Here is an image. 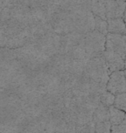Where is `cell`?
<instances>
[{
	"label": "cell",
	"mask_w": 126,
	"mask_h": 133,
	"mask_svg": "<svg viewBox=\"0 0 126 133\" xmlns=\"http://www.w3.org/2000/svg\"><path fill=\"white\" fill-rule=\"evenodd\" d=\"M102 56L111 73L122 70L126 56V35L108 33Z\"/></svg>",
	"instance_id": "cell-1"
},
{
	"label": "cell",
	"mask_w": 126,
	"mask_h": 133,
	"mask_svg": "<svg viewBox=\"0 0 126 133\" xmlns=\"http://www.w3.org/2000/svg\"><path fill=\"white\" fill-rule=\"evenodd\" d=\"M105 35L96 30H93L84 34L81 40V44L85 49L87 55H90L92 57H93L103 54V51L105 49Z\"/></svg>",
	"instance_id": "cell-2"
},
{
	"label": "cell",
	"mask_w": 126,
	"mask_h": 133,
	"mask_svg": "<svg viewBox=\"0 0 126 133\" xmlns=\"http://www.w3.org/2000/svg\"><path fill=\"white\" fill-rule=\"evenodd\" d=\"M106 90L114 95L126 92V78L123 70L111 73L106 84Z\"/></svg>",
	"instance_id": "cell-3"
},
{
	"label": "cell",
	"mask_w": 126,
	"mask_h": 133,
	"mask_svg": "<svg viewBox=\"0 0 126 133\" xmlns=\"http://www.w3.org/2000/svg\"><path fill=\"white\" fill-rule=\"evenodd\" d=\"M106 18L122 17L126 9L125 0H105Z\"/></svg>",
	"instance_id": "cell-4"
},
{
	"label": "cell",
	"mask_w": 126,
	"mask_h": 133,
	"mask_svg": "<svg viewBox=\"0 0 126 133\" xmlns=\"http://www.w3.org/2000/svg\"><path fill=\"white\" fill-rule=\"evenodd\" d=\"M107 29L108 33L126 35V26L122 17L107 19Z\"/></svg>",
	"instance_id": "cell-5"
},
{
	"label": "cell",
	"mask_w": 126,
	"mask_h": 133,
	"mask_svg": "<svg viewBox=\"0 0 126 133\" xmlns=\"http://www.w3.org/2000/svg\"><path fill=\"white\" fill-rule=\"evenodd\" d=\"M110 120V112L109 107H106L105 105L98 103L94 112L93 114V121L94 124L99 123V122H104Z\"/></svg>",
	"instance_id": "cell-6"
},
{
	"label": "cell",
	"mask_w": 126,
	"mask_h": 133,
	"mask_svg": "<svg viewBox=\"0 0 126 133\" xmlns=\"http://www.w3.org/2000/svg\"><path fill=\"white\" fill-rule=\"evenodd\" d=\"M90 10L94 16L107 20V18H106L105 0H91Z\"/></svg>",
	"instance_id": "cell-7"
},
{
	"label": "cell",
	"mask_w": 126,
	"mask_h": 133,
	"mask_svg": "<svg viewBox=\"0 0 126 133\" xmlns=\"http://www.w3.org/2000/svg\"><path fill=\"white\" fill-rule=\"evenodd\" d=\"M109 112H110V123H111L112 126L121 124L123 121L124 118L126 116L125 111L121 110V109L115 108L114 106L109 107Z\"/></svg>",
	"instance_id": "cell-8"
},
{
	"label": "cell",
	"mask_w": 126,
	"mask_h": 133,
	"mask_svg": "<svg viewBox=\"0 0 126 133\" xmlns=\"http://www.w3.org/2000/svg\"><path fill=\"white\" fill-rule=\"evenodd\" d=\"M100 98V102L102 104L105 105L106 107H111L114 103L115 95L105 89L100 94V98Z\"/></svg>",
	"instance_id": "cell-9"
},
{
	"label": "cell",
	"mask_w": 126,
	"mask_h": 133,
	"mask_svg": "<svg viewBox=\"0 0 126 133\" xmlns=\"http://www.w3.org/2000/svg\"><path fill=\"white\" fill-rule=\"evenodd\" d=\"M94 30L100 32V33L103 34V35H107L108 29H107V20L102 19L99 17L94 16Z\"/></svg>",
	"instance_id": "cell-10"
},
{
	"label": "cell",
	"mask_w": 126,
	"mask_h": 133,
	"mask_svg": "<svg viewBox=\"0 0 126 133\" xmlns=\"http://www.w3.org/2000/svg\"><path fill=\"white\" fill-rule=\"evenodd\" d=\"M113 106L126 112V92L115 95L114 103Z\"/></svg>",
	"instance_id": "cell-11"
},
{
	"label": "cell",
	"mask_w": 126,
	"mask_h": 133,
	"mask_svg": "<svg viewBox=\"0 0 126 133\" xmlns=\"http://www.w3.org/2000/svg\"><path fill=\"white\" fill-rule=\"evenodd\" d=\"M112 125L110 123V120L104 122H99L95 124L94 133H112L111 131Z\"/></svg>",
	"instance_id": "cell-12"
},
{
	"label": "cell",
	"mask_w": 126,
	"mask_h": 133,
	"mask_svg": "<svg viewBox=\"0 0 126 133\" xmlns=\"http://www.w3.org/2000/svg\"><path fill=\"white\" fill-rule=\"evenodd\" d=\"M111 131L112 133H126V116L121 124L112 126Z\"/></svg>",
	"instance_id": "cell-13"
},
{
	"label": "cell",
	"mask_w": 126,
	"mask_h": 133,
	"mask_svg": "<svg viewBox=\"0 0 126 133\" xmlns=\"http://www.w3.org/2000/svg\"><path fill=\"white\" fill-rule=\"evenodd\" d=\"M122 18H123L124 24H125V26H126V9H125V12H124V15H123V17H122Z\"/></svg>",
	"instance_id": "cell-14"
},
{
	"label": "cell",
	"mask_w": 126,
	"mask_h": 133,
	"mask_svg": "<svg viewBox=\"0 0 126 133\" xmlns=\"http://www.w3.org/2000/svg\"><path fill=\"white\" fill-rule=\"evenodd\" d=\"M124 69H126V56H125V60H124Z\"/></svg>",
	"instance_id": "cell-15"
},
{
	"label": "cell",
	"mask_w": 126,
	"mask_h": 133,
	"mask_svg": "<svg viewBox=\"0 0 126 133\" xmlns=\"http://www.w3.org/2000/svg\"><path fill=\"white\" fill-rule=\"evenodd\" d=\"M124 75H125V78H126V70L124 71Z\"/></svg>",
	"instance_id": "cell-16"
},
{
	"label": "cell",
	"mask_w": 126,
	"mask_h": 133,
	"mask_svg": "<svg viewBox=\"0 0 126 133\" xmlns=\"http://www.w3.org/2000/svg\"><path fill=\"white\" fill-rule=\"evenodd\" d=\"M125 1H126V0H125Z\"/></svg>",
	"instance_id": "cell-17"
}]
</instances>
